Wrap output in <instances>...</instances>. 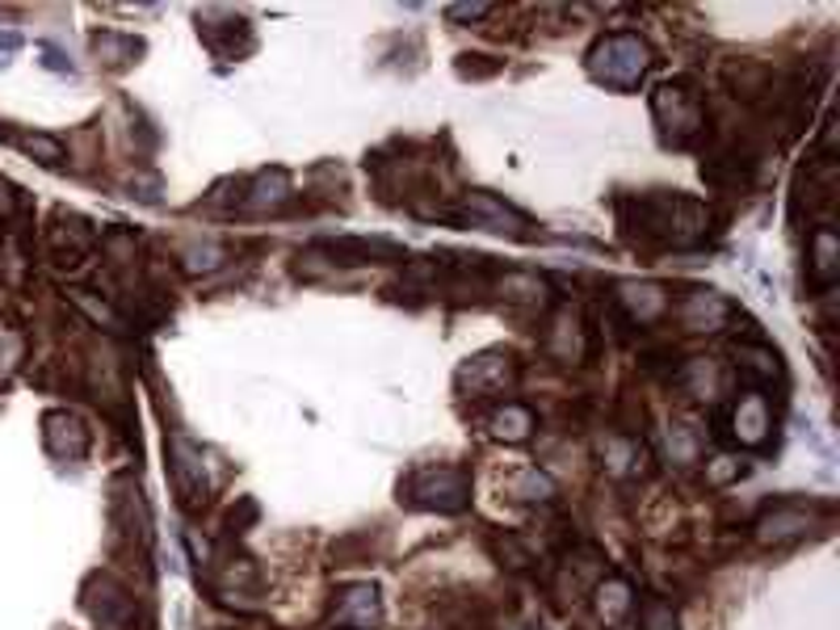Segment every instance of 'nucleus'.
Returning a JSON list of instances; mask_svg holds the SVG:
<instances>
[{
    "mask_svg": "<svg viewBox=\"0 0 840 630\" xmlns=\"http://www.w3.org/2000/svg\"><path fill=\"white\" fill-rule=\"evenodd\" d=\"M651 109H655V123L664 126V135H669L676 147L693 144V139L702 135V105H697V97L685 93V88L664 84V88L655 93Z\"/></svg>",
    "mask_w": 840,
    "mask_h": 630,
    "instance_id": "nucleus-5",
    "label": "nucleus"
},
{
    "mask_svg": "<svg viewBox=\"0 0 840 630\" xmlns=\"http://www.w3.org/2000/svg\"><path fill=\"white\" fill-rule=\"evenodd\" d=\"M42 445L55 454V459H81L88 450V429L72 412H46L42 417Z\"/></svg>",
    "mask_w": 840,
    "mask_h": 630,
    "instance_id": "nucleus-11",
    "label": "nucleus"
},
{
    "mask_svg": "<svg viewBox=\"0 0 840 630\" xmlns=\"http://www.w3.org/2000/svg\"><path fill=\"white\" fill-rule=\"evenodd\" d=\"M508 496L513 501H550L555 496V480L538 471V466H517L508 475Z\"/></svg>",
    "mask_w": 840,
    "mask_h": 630,
    "instance_id": "nucleus-23",
    "label": "nucleus"
},
{
    "mask_svg": "<svg viewBox=\"0 0 840 630\" xmlns=\"http://www.w3.org/2000/svg\"><path fill=\"white\" fill-rule=\"evenodd\" d=\"M807 277L816 291H828L840 277V240L832 228H816L811 235V252H807Z\"/></svg>",
    "mask_w": 840,
    "mask_h": 630,
    "instance_id": "nucleus-14",
    "label": "nucleus"
},
{
    "mask_svg": "<svg viewBox=\"0 0 840 630\" xmlns=\"http://www.w3.org/2000/svg\"><path fill=\"white\" fill-rule=\"evenodd\" d=\"M399 501L429 508V513H462L471 504V480L462 466L433 462V466H420L399 483Z\"/></svg>",
    "mask_w": 840,
    "mask_h": 630,
    "instance_id": "nucleus-2",
    "label": "nucleus"
},
{
    "mask_svg": "<svg viewBox=\"0 0 840 630\" xmlns=\"http://www.w3.org/2000/svg\"><path fill=\"white\" fill-rule=\"evenodd\" d=\"M454 219L466 223V228H480V231H496V235H513V240H529V219H525L522 210H513L508 202L501 198H492V193H466L462 198V207L454 210Z\"/></svg>",
    "mask_w": 840,
    "mask_h": 630,
    "instance_id": "nucleus-4",
    "label": "nucleus"
},
{
    "mask_svg": "<svg viewBox=\"0 0 840 630\" xmlns=\"http://www.w3.org/2000/svg\"><path fill=\"white\" fill-rule=\"evenodd\" d=\"M319 249L333 256V265H370V261H387V256H399L396 244H387V240H357V235L324 240Z\"/></svg>",
    "mask_w": 840,
    "mask_h": 630,
    "instance_id": "nucleus-15",
    "label": "nucleus"
},
{
    "mask_svg": "<svg viewBox=\"0 0 840 630\" xmlns=\"http://www.w3.org/2000/svg\"><path fill=\"white\" fill-rule=\"evenodd\" d=\"M168 471H172L177 496H181L189 508H198V504L207 501L210 480H207V462H202V445H193L186 433H172V438H168Z\"/></svg>",
    "mask_w": 840,
    "mask_h": 630,
    "instance_id": "nucleus-6",
    "label": "nucleus"
},
{
    "mask_svg": "<svg viewBox=\"0 0 840 630\" xmlns=\"http://www.w3.org/2000/svg\"><path fill=\"white\" fill-rule=\"evenodd\" d=\"M286 193H291V177L282 172V168H270V172H261L256 181H252L249 198H244V210H270L277 202H286Z\"/></svg>",
    "mask_w": 840,
    "mask_h": 630,
    "instance_id": "nucleus-22",
    "label": "nucleus"
},
{
    "mask_svg": "<svg viewBox=\"0 0 840 630\" xmlns=\"http://www.w3.org/2000/svg\"><path fill=\"white\" fill-rule=\"evenodd\" d=\"M513 375H517V366H513L508 354H480L459 370V387L471 391V399L504 396V387L513 382Z\"/></svg>",
    "mask_w": 840,
    "mask_h": 630,
    "instance_id": "nucleus-8",
    "label": "nucleus"
},
{
    "mask_svg": "<svg viewBox=\"0 0 840 630\" xmlns=\"http://www.w3.org/2000/svg\"><path fill=\"white\" fill-rule=\"evenodd\" d=\"M630 613H634V597H630V585L622 576H609L597 585V618L606 622V627L622 630L630 622Z\"/></svg>",
    "mask_w": 840,
    "mask_h": 630,
    "instance_id": "nucleus-17",
    "label": "nucleus"
},
{
    "mask_svg": "<svg viewBox=\"0 0 840 630\" xmlns=\"http://www.w3.org/2000/svg\"><path fill=\"white\" fill-rule=\"evenodd\" d=\"M93 55H97L105 67H130L135 55H144V42L123 34V30H97V34H93Z\"/></svg>",
    "mask_w": 840,
    "mask_h": 630,
    "instance_id": "nucleus-18",
    "label": "nucleus"
},
{
    "mask_svg": "<svg viewBox=\"0 0 840 630\" xmlns=\"http://www.w3.org/2000/svg\"><path fill=\"white\" fill-rule=\"evenodd\" d=\"M735 370L753 382V391L756 387H765V382H774V378H781L777 354L765 345V336H756V340H748V345L735 349Z\"/></svg>",
    "mask_w": 840,
    "mask_h": 630,
    "instance_id": "nucleus-16",
    "label": "nucleus"
},
{
    "mask_svg": "<svg viewBox=\"0 0 840 630\" xmlns=\"http://www.w3.org/2000/svg\"><path fill=\"white\" fill-rule=\"evenodd\" d=\"M42 67H51V72H72V60L63 55L60 46H51V42H42Z\"/></svg>",
    "mask_w": 840,
    "mask_h": 630,
    "instance_id": "nucleus-29",
    "label": "nucleus"
},
{
    "mask_svg": "<svg viewBox=\"0 0 840 630\" xmlns=\"http://www.w3.org/2000/svg\"><path fill=\"white\" fill-rule=\"evenodd\" d=\"M18 51H21V34L18 30H4V34H0V72L18 60Z\"/></svg>",
    "mask_w": 840,
    "mask_h": 630,
    "instance_id": "nucleus-28",
    "label": "nucleus"
},
{
    "mask_svg": "<svg viewBox=\"0 0 840 630\" xmlns=\"http://www.w3.org/2000/svg\"><path fill=\"white\" fill-rule=\"evenodd\" d=\"M513 630H543V627H534V622H522V627H513Z\"/></svg>",
    "mask_w": 840,
    "mask_h": 630,
    "instance_id": "nucleus-31",
    "label": "nucleus"
},
{
    "mask_svg": "<svg viewBox=\"0 0 840 630\" xmlns=\"http://www.w3.org/2000/svg\"><path fill=\"white\" fill-rule=\"evenodd\" d=\"M483 13H487V4H454V9H450L454 21H480Z\"/></svg>",
    "mask_w": 840,
    "mask_h": 630,
    "instance_id": "nucleus-30",
    "label": "nucleus"
},
{
    "mask_svg": "<svg viewBox=\"0 0 840 630\" xmlns=\"http://www.w3.org/2000/svg\"><path fill=\"white\" fill-rule=\"evenodd\" d=\"M618 303H622L630 324H655L660 315L669 312V294L655 282H622L618 286Z\"/></svg>",
    "mask_w": 840,
    "mask_h": 630,
    "instance_id": "nucleus-12",
    "label": "nucleus"
},
{
    "mask_svg": "<svg viewBox=\"0 0 840 630\" xmlns=\"http://www.w3.org/2000/svg\"><path fill=\"white\" fill-rule=\"evenodd\" d=\"M651 72V46L639 34H606L588 51V76L606 88H639Z\"/></svg>",
    "mask_w": 840,
    "mask_h": 630,
    "instance_id": "nucleus-1",
    "label": "nucleus"
},
{
    "mask_svg": "<svg viewBox=\"0 0 840 630\" xmlns=\"http://www.w3.org/2000/svg\"><path fill=\"white\" fill-rule=\"evenodd\" d=\"M84 613L97 630H135V597L114 576H93L84 585Z\"/></svg>",
    "mask_w": 840,
    "mask_h": 630,
    "instance_id": "nucleus-3",
    "label": "nucleus"
},
{
    "mask_svg": "<svg viewBox=\"0 0 840 630\" xmlns=\"http://www.w3.org/2000/svg\"><path fill=\"white\" fill-rule=\"evenodd\" d=\"M769 433H774V408H769V399L760 396V391H744V396H735V408H732V438L739 445H748V450H765L769 445Z\"/></svg>",
    "mask_w": 840,
    "mask_h": 630,
    "instance_id": "nucleus-7",
    "label": "nucleus"
},
{
    "mask_svg": "<svg viewBox=\"0 0 840 630\" xmlns=\"http://www.w3.org/2000/svg\"><path fill=\"white\" fill-rule=\"evenodd\" d=\"M501 294L508 303H529V307H543L546 303V282L534 273H504Z\"/></svg>",
    "mask_w": 840,
    "mask_h": 630,
    "instance_id": "nucleus-24",
    "label": "nucleus"
},
{
    "mask_svg": "<svg viewBox=\"0 0 840 630\" xmlns=\"http://www.w3.org/2000/svg\"><path fill=\"white\" fill-rule=\"evenodd\" d=\"M336 622L354 630H375L382 622V601L375 585H345L336 592Z\"/></svg>",
    "mask_w": 840,
    "mask_h": 630,
    "instance_id": "nucleus-10",
    "label": "nucleus"
},
{
    "mask_svg": "<svg viewBox=\"0 0 840 630\" xmlns=\"http://www.w3.org/2000/svg\"><path fill=\"white\" fill-rule=\"evenodd\" d=\"M727 319H732V303L714 291H693L681 303V324L693 333H718Z\"/></svg>",
    "mask_w": 840,
    "mask_h": 630,
    "instance_id": "nucleus-13",
    "label": "nucleus"
},
{
    "mask_svg": "<svg viewBox=\"0 0 840 630\" xmlns=\"http://www.w3.org/2000/svg\"><path fill=\"white\" fill-rule=\"evenodd\" d=\"M669 454H672V462H693L697 459V441L676 424V429H669Z\"/></svg>",
    "mask_w": 840,
    "mask_h": 630,
    "instance_id": "nucleus-27",
    "label": "nucleus"
},
{
    "mask_svg": "<svg viewBox=\"0 0 840 630\" xmlns=\"http://www.w3.org/2000/svg\"><path fill=\"white\" fill-rule=\"evenodd\" d=\"M643 630H676V613L664 601H648L643 606Z\"/></svg>",
    "mask_w": 840,
    "mask_h": 630,
    "instance_id": "nucleus-26",
    "label": "nucleus"
},
{
    "mask_svg": "<svg viewBox=\"0 0 840 630\" xmlns=\"http://www.w3.org/2000/svg\"><path fill=\"white\" fill-rule=\"evenodd\" d=\"M487 433L501 441H525L534 433V412L525 408V403H501L492 417H487Z\"/></svg>",
    "mask_w": 840,
    "mask_h": 630,
    "instance_id": "nucleus-19",
    "label": "nucleus"
},
{
    "mask_svg": "<svg viewBox=\"0 0 840 630\" xmlns=\"http://www.w3.org/2000/svg\"><path fill=\"white\" fill-rule=\"evenodd\" d=\"M601 459H606L609 475H639L648 454H643V445L634 438H609L601 445Z\"/></svg>",
    "mask_w": 840,
    "mask_h": 630,
    "instance_id": "nucleus-20",
    "label": "nucleus"
},
{
    "mask_svg": "<svg viewBox=\"0 0 840 630\" xmlns=\"http://www.w3.org/2000/svg\"><path fill=\"white\" fill-rule=\"evenodd\" d=\"M546 349L555 357H564V361H580L585 354V333H580V319L576 315H559L555 319V328L546 333Z\"/></svg>",
    "mask_w": 840,
    "mask_h": 630,
    "instance_id": "nucleus-21",
    "label": "nucleus"
},
{
    "mask_svg": "<svg viewBox=\"0 0 840 630\" xmlns=\"http://www.w3.org/2000/svg\"><path fill=\"white\" fill-rule=\"evenodd\" d=\"M811 525H816L811 508H802V504L795 501L769 504L765 517L756 522V543L786 546V543H795V538H802V534H811Z\"/></svg>",
    "mask_w": 840,
    "mask_h": 630,
    "instance_id": "nucleus-9",
    "label": "nucleus"
},
{
    "mask_svg": "<svg viewBox=\"0 0 840 630\" xmlns=\"http://www.w3.org/2000/svg\"><path fill=\"white\" fill-rule=\"evenodd\" d=\"M13 144H18L25 156H34L39 165H46V168H60L63 160H67V151H63V144L55 139V135H18Z\"/></svg>",
    "mask_w": 840,
    "mask_h": 630,
    "instance_id": "nucleus-25",
    "label": "nucleus"
}]
</instances>
